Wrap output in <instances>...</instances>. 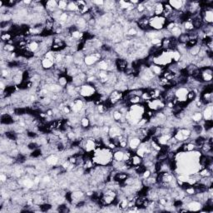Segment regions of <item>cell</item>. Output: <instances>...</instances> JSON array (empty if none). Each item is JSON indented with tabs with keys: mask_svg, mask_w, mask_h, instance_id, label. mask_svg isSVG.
Instances as JSON below:
<instances>
[{
	"mask_svg": "<svg viewBox=\"0 0 213 213\" xmlns=\"http://www.w3.org/2000/svg\"><path fill=\"white\" fill-rule=\"evenodd\" d=\"M13 38V36L9 32H2V34H1L2 42H4L5 43H7L8 41L11 40Z\"/></svg>",
	"mask_w": 213,
	"mask_h": 213,
	"instance_id": "21",
	"label": "cell"
},
{
	"mask_svg": "<svg viewBox=\"0 0 213 213\" xmlns=\"http://www.w3.org/2000/svg\"><path fill=\"white\" fill-rule=\"evenodd\" d=\"M115 65L117 72L124 73L128 66V63L127 60H125L123 58H117L115 60Z\"/></svg>",
	"mask_w": 213,
	"mask_h": 213,
	"instance_id": "6",
	"label": "cell"
},
{
	"mask_svg": "<svg viewBox=\"0 0 213 213\" xmlns=\"http://www.w3.org/2000/svg\"><path fill=\"white\" fill-rule=\"evenodd\" d=\"M196 95H197V90L196 89L189 90L187 92V95H186V100L191 102L196 98Z\"/></svg>",
	"mask_w": 213,
	"mask_h": 213,
	"instance_id": "22",
	"label": "cell"
},
{
	"mask_svg": "<svg viewBox=\"0 0 213 213\" xmlns=\"http://www.w3.org/2000/svg\"><path fill=\"white\" fill-rule=\"evenodd\" d=\"M1 123L3 125H11L14 123V119L10 114H2L1 117Z\"/></svg>",
	"mask_w": 213,
	"mask_h": 213,
	"instance_id": "11",
	"label": "cell"
},
{
	"mask_svg": "<svg viewBox=\"0 0 213 213\" xmlns=\"http://www.w3.org/2000/svg\"><path fill=\"white\" fill-rule=\"evenodd\" d=\"M124 158V152L122 150H117L115 152H113V160L117 161H123Z\"/></svg>",
	"mask_w": 213,
	"mask_h": 213,
	"instance_id": "15",
	"label": "cell"
},
{
	"mask_svg": "<svg viewBox=\"0 0 213 213\" xmlns=\"http://www.w3.org/2000/svg\"><path fill=\"white\" fill-rule=\"evenodd\" d=\"M142 142V140L138 138V137H133V138H130L129 141H128V146H129V149L135 151L138 149V147H139V145Z\"/></svg>",
	"mask_w": 213,
	"mask_h": 213,
	"instance_id": "7",
	"label": "cell"
},
{
	"mask_svg": "<svg viewBox=\"0 0 213 213\" xmlns=\"http://www.w3.org/2000/svg\"><path fill=\"white\" fill-rule=\"evenodd\" d=\"M200 49H201V46L197 44L196 46H193L190 47L188 49V53H189V55L191 56V57H196V56H197V54L199 53V52H200Z\"/></svg>",
	"mask_w": 213,
	"mask_h": 213,
	"instance_id": "16",
	"label": "cell"
},
{
	"mask_svg": "<svg viewBox=\"0 0 213 213\" xmlns=\"http://www.w3.org/2000/svg\"><path fill=\"white\" fill-rule=\"evenodd\" d=\"M198 174H199V176L201 177H211L212 173V172L210 170H208L207 167H204V168H202V169H201L199 171Z\"/></svg>",
	"mask_w": 213,
	"mask_h": 213,
	"instance_id": "24",
	"label": "cell"
},
{
	"mask_svg": "<svg viewBox=\"0 0 213 213\" xmlns=\"http://www.w3.org/2000/svg\"><path fill=\"white\" fill-rule=\"evenodd\" d=\"M122 115H123V114H122L121 112H120L118 110H115V111L112 112V117L113 120H114L115 122H119V120L121 119V117H122Z\"/></svg>",
	"mask_w": 213,
	"mask_h": 213,
	"instance_id": "30",
	"label": "cell"
},
{
	"mask_svg": "<svg viewBox=\"0 0 213 213\" xmlns=\"http://www.w3.org/2000/svg\"><path fill=\"white\" fill-rule=\"evenodd\" d=\"M138 29H136L135 27H131V28H129L127 32V35L130 36L131 38L136 37V36L138 35Z\"/></svg>",
	"mask_w": 213,
	"mask_h": 213,
	"instance_id": "28",
	"label": "cell"
},
{
	"mask_svg": "<svg viewBox=\"0 0 213 213\" xmlns=\"http://www.w3.org/2000/svg\"><path fill=\"white\" fill-rule=\"evenodd\" d=\"M68 1H64V0H60L58 2V8L62 10V11H66L67 7H68Z\"/></svg>",
	"mask_w": 213,
	"mask_h": 213,
	"instance_id": "27",
	"label": "cell"
},
{
	"mask_svg": "<svg viewBox=\"0 0 213 213\" xmlns=\"http://www.w3.org/2000/svg\"><path fill=\"white\" fill-rule=\"evenodd\" d=\"M95 93H97V90L95 89V87L88 83H85L83 85H82L80 87V92H79V95L82 96L84 98H89L92 97Z\"/></svg>",
	"mask_w": 213,
	"mask_h": 213,
	"instance_id": "2",
	"label": "cell"
},
{
	"mask_svg": "<svg viewBox=\"0 0 213 213\" xmlns=\"http://www.w3.org/2000/svg\"><path fill=\"white\" fill-rule=\"evenodd\" d=\"M149 68L151 71L154 73L155 76H159V75L161 76L162 72H163V69H162L163 68H161V66H158L156 64H152Z\"/></svg>",
	"mask_w": 213,
	"mask_h": 213,
	"instance_id": "13",
	"label": "cell"
},
{
	"mask_svg": "<svg viewBox=\"0 0 213 213\" xmlns=\"http://www.w3.org/2000/svg\"><path fill=\"white\" fill-rule=\"evenodd\" d=\"M188 89L184 87H177L175 91V98H177L179 102H185L187 101L186 100V95L188 92Z\"/></svg>",
	"mask_w": 213,
	"mask_h": 213,
	"instance_id": "5",
	"label": "cell"
},
{
	"mask_svg": "<svg viewBox=\"0 0 213 213\" xmlns=\"http://www.w3.org/2000/svg\"><path fill=\"white\" fill-rule=\"evenodd\" d=\"M77 11H78V5H77L76 2H68L66 12H68V13H76Z\"/></svg>",
	"mask_w": 213,
	"mask_h": 213,
	"instance_id": "20",
	"label": "cell"
},
{
	"mask_svg": "<svg viewBox=\"0 0 213 213\" xmlns=\"http://www.w3.org/2000/svg\"><path fill=\"white\" fill-rule=\"evenodd\" d=\"M131 161H132V164H133V167H137L140 164H142L143 162L142 158L140 156L137 155V154H134V155L131 157Z\"/></svg>",
	"mask_w": 213,
	"mask_h": 213,
	"instance_id": "14",
	"label": "cell"
},
{
	"mask_svg": "<svg viewBox=\"0 0 213 213\" xmlns=\"http://www.w3.org/2000/svg\"><path fill=\"white\" fill-rule=\"evenodd\" d=\"M122 97H123L122 92L114 89L112 92L110 93L108 100H109L110 103L112 104V105H116V104L119 103L122 100Z\"/></svg>",
	"mask_w": 213,
	"mask_h": 213,
	"instance_id": "4",
	"label": "cell"
},
{
	"mask_svg": "<svg viewBox=\"0 0 213 213\" xmlns=\"http://www.w3.org/2000/svg\"><path fill=\"white\" fill-rule=\"evenodd\" d=\"M163 10H164L163 3L156 2V3L154 5V9H153L154 16H161L163 13Z\"/></svg>",
	"mask_w": 213,
	"mask_h": 213,
	"instance_id": "12",
	"label": "cell"
},
{
	"mask_svg": "<svg viewBox=\"0 0 213 213\" xmlns=\"http://www.w3.org/2000/svg\"><path fill=\"white\" fill-rule=\"evenodd\" d=\"M128 202L129 201L127 200V197H124V198H122L121 201L119 202L117 207L122 211H126L127 208H128Z\"/></svg>",
	"mask_w": 213,
	"mask_h": 213,
	"instance_id": "18",
	"label": "cell"
},
{
	"mask_svg": "<svg viewBox=\"0 0 213 213\" xmlns=\"http://www.w3.org/2000/svg\"><path fill=\"white\" fill-rule=\"evenodd\" d=\"M52 204H50V203H43L42 205L39 206V209H40L41 212H48L49 210H51V208H52Z\"/></svg>",
	"mask_w": 213,
	"mask_h": 213,
	"instance_id": "29",
	"label": "cell"
},
{
	"mask_svg": "<svg viewBox=\"0 0 213 213\" xmlns=\"http://www.w3.org/2000/svg\"><path fill=\"white\" fill-rule=\"evenodd\" d=\"M127 146H128V141H127V139L122 140V141L120 142L119 144H118V147H120L121 149H125V148H127Z\"/></svg>",
	"mask_w": 213,
	"mask_h": 213,
	"instance_id": "33",
	"label": "cell"
},
{
	"mask_svg": "<svg viewBox=\"0 0 213 213\" xmlns=\"http://www.w3.org/2000/svg\"><path fill=\"white\" fill-rule=\"evenodd\" d=\"M58 83L60 85L61 87H66L68 85V78H67V76H60L58 78Z\"/></svg>",
	"mask_w": 213,
	"mask_h": 213,
	"instance_id": "26",
	"label": "cell"
},
{
	"mask_svg": "<svg viewBox=\"0 0 213 213\" xmlns=\"http://www.w3.org/2000/svg\"><path fill=\"white\" fill-rule=\"evenodd\" d=\"M54 65H55V62H53L52 60L47 59V58H44V57L41 58V66L44 70L52 69V68L54 67Z\"/></svg>",
	"mask_w": 213,
	"mask_h": 213,
	"instance_id": "8",
	"label": "cell"
},
{
	"mask_svg": "<svg viewBox=\"0 0 213 213\" xmlns=\"http://www.w3.org/2000/svg\"><path fill=\"white\" fill-rule=\"evenodd\" d=\"M182 24H183V29L186 30L187 32H191V31L195 30L192 25V23H191V18H190L189 20H187L186 22H185Z\"/></svg>",
	"mask_w": 213,
	"mask_h": 213,
	"instance_id": "25",
	"label": "cell"
},
{
	"mask_svg": "<svg viewBox=\"0 0 213 213\" xmlns=\"http://www.w3.org/2000/svg\"><path fill=\"white\" fill-rule=\"evenodd\" d=\"M28 147H29V149L30 151H34L35 149H38V148H39V147H40V145L37 142H29L28 145Z\"/></svg>",
	"mask_w": 213,
	"mask_h": 213,
	"instance_id": "31",
	"label": "cell"
},
{
	"mask_svg": "<svg viewBox=\"0 0 213 213\" xmlns=\"http://www.w3.org/2000/svg\"><path fill=\"white\" fill-rule=\"evenodd\" d=\"M202 117L205 119V121L212 120V104L207 105V107L203 109Z\"/></svg>",
	"mask_w": 213,
	"mask_h": 213,
	"instance_id": "9",
	"label": "cell"
},
{
	"mask_svg": "<svg viewBox=\"0 0 213 213\" xmlns=\"http://www.w3.org/2000/svg\"><path fill=\"white\" fill-rule=\"evenodd\" d=\"M152 176V172L150 171L149 169H146L145 171H144V172L140 176L143 179H147V178H148V177H150Z\"/></svg>",
	"mask_w": 213,
	"mask_h": 213,
	"instance_id": "32",
	"label": "cell"
},
{
	"mask_svg": "<svg viewBox=\"0 0 213 213\" xmlns=\"http://www.w3.org/2000/svg\"><path fill=\"white\" fill-rule=\"evenodd\" d=\"M202 118H203L202 117V113H201V112H194L192 113V115L191 116V121L195 122L196 123H198V122L202 121Z\"/></svg>",
	"mask_w": 213,
	"mask_h": 213,
	"instance_id": "19",
	"label": "cell"
},
{
	"mask_svg": "<svg viewBox=\"0 0 213 213\" xmlns=\"http://www.w3.org/2000/svg\"><path fill=\"white\" fill-rule=\"evenodd\" d=\"M167 20L162 16H153L149 18V26L152 30L160 31L165 29Z\"/></svg>",
	"mask_w": 213,
	"mask_h": 213,
	"instance_id": "1",
	"label": "cell"
},
{
	"mask_svg": "<svg viewBox=\"0 0 213 213\" xmlns=\"http://www.w3.org/2000/svg\"><path fill=\"white\" fill-rule=\"evenodd\" d=\"M177 40H178L179 43H182V44H186L190 38H189V36L187 34V33H183L179 36L177 38Z\"/></svg>",
	"mask_w": 213,
	"mask_h": 213,
	"instance_id": "17",
	"label": "cell"
},
{
	"mask_svg": "<svg viewBox=\"0 0 213 213\" xmlns=\"http://www.w3.org/2000/svg\"><path fill=\"white\" fill-rule=\"evenodd\" d=\"M80 126L83 129H87L88 127H90V121H89V118L87 117H82L80 120Z\"/></svg>",
	"mask_w": 213,
	"mask_h": 213,
	"instance_id": "23",
	"label": "cell"
},
{
	"mask_svg": "<svg viewBox=\"0 0 213 213\" xmlns=\"http://www.w3.org/2000/svg\"><path fill=\"white\" fill-rule=\"evenodd\" d=\"M146 104L148 109L152 110L154 112L161 111L166 106L165 101H161L160 99H151L149 101H147Z\"/></svg>",
	"mask_w": 213,
	"mask_h": 213,
	"instance_id": "3",
	"label": "cell"
},
{
	"mask_svg": "<svg viewBox=\"0 0 213 213\" xmlns=\"http://www.w3.org/2000/svg\"><path fill=\"white\" fill-rule=\"evenodd\" d=\"M168 3L171 5V7L174 10L181 12V10L183 8V6H184L185 2L184 1H182V0H173V1L168 2Z\"/></svg>",
	"mask_w": 213,
	"mask_h": 213,
	"instance_id": "10",
	"label": "cell"
}]
</instances>
